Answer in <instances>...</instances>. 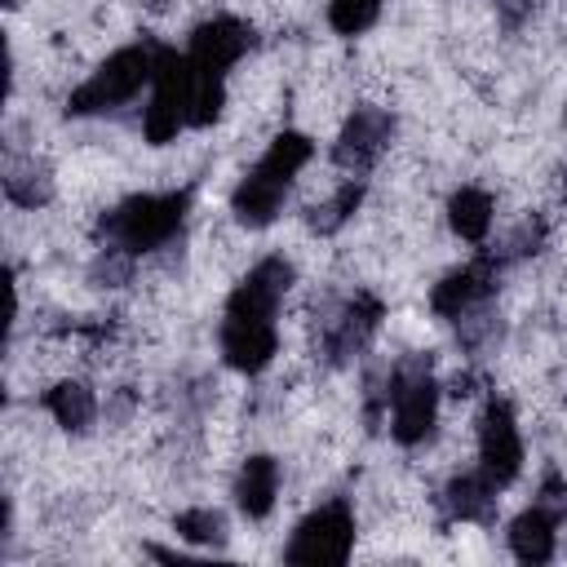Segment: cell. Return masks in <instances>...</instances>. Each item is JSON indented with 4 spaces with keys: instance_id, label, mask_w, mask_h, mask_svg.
Listing matches in <instances>:
<instances>
[{
    "instance_id": "cell-1",
    "label": "cell",
    "mask_w": 567,
    "mask_h": 567,
    "mask_svg": "<svg viewBox=\"0 0 567 567\" xmlns=\"http://www.w3.org/2000/svg\"><path fill=\"white\" fill-rule=\"evenodd\" d=\"M310 137L306 133H279L275 142H270V151L252 164V173L235 186V195H230V208H235V217L244 221V226H270L275 221V213H279V204H284V195H288V186H292V177L301 173V164L310 159Z\"/></svg>"
},
{
    "instance_id": "cell-2",
    "label": "cell",
    "mask_w": 567,
    "mask_h": 567,
    "mask_svg": "<svg viewBox=\"0 0 567 567\" xmlns=\"http://www.w3.org/2000/svg\"><path fill=\"white\" fill-rule=\"evenodd\" d=\"M186 204H190L186 190L133 195V199L115 204V208L102 217V239H106V248H120V252H128V257L151 252V248L168 244V239L182 230Z\"/></svg>"
},
{
    "instance_id": "cell-3",
    "label": "cell",
    "mask_w": 567,
    "mask_h": 567,
    "mask_svg": "<svg viewBox=\"0 0 567 567\" xmlns=\"http://www.w3.org/2000/svg\"><path fill=\"white\" fill-rule=\"evenodd\" d=\"M155 58L159 49L155 44H128V49H115L66 102L71 115H97V111H115L124 106L133 93H142V84L155 80Z\"/></svg>"
},
{
    "instance_id": "cell-4",
    "label": "cell",
    "mask_w": 567,
    "mask_h": 567,
    "mask_svg": "<svg viewBox=\"0 0 567 567\" xmlns=\"http://www.w3.org/2000/svg\"><path fill=\"white\" fill-rule=\"evenodd\" d=\"M195 97H199V84H195L190 58H177L173 49H159L155 80H151V102H146V120H142L146 137L168 142L177 128L195 124Z\"/></svg>"
},
{
    "instance_id": "cell-5",
    "label": "cell",
    "mask_w": 567,
    "mask_h": 567,
    "mask_svg": "<svg viewBox=\"0 0 567 567\" xmlns=\"http://www.w3.org/2000/svg\"><path fill=\"white\" fill-rule=\"evenodd\" d=\"M390 430L399 443H421L434 434L439 416V385L425 363H399L390 372Z\"/></svg>"
},
{
    "instance_id": "cell-6",
    "label": "cell",
    "mask_w": 567,
    "mask_h": 567,
    "mask_svg": "<svg viewBox=\"0 0 567 567\" xmlns=\"http://www.w3.org/2000/svg\"><path fill=\"white\" fill-rule=\"evenodd\" d=\"M350 545H354V514L346 501H328L310 518L297 523L284 558L288 563H315V567L319 563H346Z\"/></svg>"
},
{
    "instance_id": "cell-7",
    "label": "cell",
    "mask_w": 567,
    "mask_h": 567,
    "mask_svg": "<svg viewBox=\"0 0 567 567\" xmlns=\"http://www.w3.org/2000/svg\"><path fill=\"white\" fill-rule=\"evenodd\" d=\"M292 284V266L284 257H266L257 261L244 284L230 292L226 301V323H257V328H275V315H279V301Z\"/></svg>"
},
{
    "instance_id": "cell-8",
    "label": "cell",
    "mask_w": 567,
    "mask_h": 567,
    "mask_svg": "<svg viewBox=\"0 0 567 567\" xmlns=\"http://www.w3.org/2000/svg\"><path fill=\"white\" fill-rule=\"evenodd\" d=\"M518 465H523V439H518L514 412H509V403L492 399L478 421V474L492 487H509Z\"/></svg>"
},
{
    "instance_id": "cell-9",
    "label": "cell",
    "mask_w": 567,
    "mask_h": 567,
    "mask_svg": "<svg viewBox=\"0 0 567 567\" xmlns=\"http://www.w3.org/2000/svg\"><path fill=\"white\" fill-rule=\"evenodd\" d=\"M252 44V31L239 18H208L204 27H195L190 35V66L204 84H226V71L244 58V49Z\"/></svg>"
},
{
    "instance_id": "cell-10",
    "label": "cell",
    "mask_w": 567,
    "mask_h": 567,
    "mask_svg": "<svg viewBox=\"0 0 567 567\" xmlns=\"http://www.w3.org/2000/svg\"><path fill=\"white\" fill-rule=\"evenodd\" d=\"M390 133H394V120H390L381 106H359V111L346 120V128H341V137H337V146H332V159H337L341 168H350V173H368V168L377 164V155L385 151Z\"/></svg>"
},
{
    "instance_id": "cell-11",
    "label": "cell",
    "mask_w": 567,
    "mask_h": 567,
    "mask_svg": "<svg viewBox=\"0 0 567 567\" xmlns=\"http://www.w3.org/2000/svg\"><path fill=\"white\" fill-rule=\"evenodd\" d=\"M492 288H496V257H478V261L452 270L443 284H434L430 306L443 319H465V315L483 310V301L492 297Z\"/></svg>"
},
{
    "instance_id": "cell-12",
    "label": "cell",
    "mask_w": 567,
    "mask_h": 567,
    "mask_svg": "<svg viewBox=\"0 0 567 567\" xmlns=\"http://www.w3.org/2000/svg\"><path fill=\"white\" fill-rule=\"evenodd\" d=\"M377 323H381V301L372 292H354V301L332 319V328L323 337L328 359L332 363H346L350 354H359L368 346V337L377 332Z\"/></svg>"
},
{
    "instance_id": "cell-13",
    "label": "cell",
    "mask_w": 567,
    "mask_h": 567,
    "mask_svg": "<svg viewBox=\"0 0 567 567\" xmlns=\"http://www.w3.org/2000/svg\"><path fill=\"white\" fill-rule=\"evenodd\" d=\"M563 518L545 501H536L532 509H523L509 523V549H514V558L518 563H549L554 558V527Z\"/></svg>"
},
{
    "instance_id": "cell-14",
    "label": "cell",
    "mask_w": 567,
    "mask_h": 567,
    "mask_svg": "<svg viewBox=\"0 0 567 567\" xmlns=\"http://www.w3.org/2000/svg\"><path fill=\"white\" fill-rule=\"evenodd\" d=\"M275 492H279V465L270 456H248L235 478V505L248 518H266L275 505Z\"/></svg>"
},
{
    "instance_id": "cell-15",
    "label": "cell",
    "mask_w": 567,
    "mask_h": 567,
    "mask_svg": "<svg viewBox=\"0 0 567 567\" xmlns=\"http://www.w3.org/2000/svg\"><path fill=\"white\" fill-rule=\"evenodd\" d=\"M496 492H501V487H492V483H487L478 470H470V474H461V478H452V483H447L443 505H447V514H452V518L483 523V518H492Z\"/></svg>"
},
{
    "instance_id": "cell-16",
    "label": "cell",
    "mask_w": 567,
    "mask_h": 567,
    "mask_svg": "<svg viewBox=\"0 0 567 567\" xmlns=\"http://www.w3.org/2000/svg\"><path fill=\"white\" fill-rule=\"evenodd\" d=\"M447 217H452V230L470 244H478L487 230H492V195L478 190V186H461L447 204Z\"/></svg>"
},
{
    "instance_id": "cell-17",
    "label": "cell",
    "mask_w": 567,
    "mask_h": 567,
    "mask_svg": "<svg viewBox=\"0 0 567 567\" xmlns=\"http://www.w3.org/2000/svg\"><path fill=\"white\" fill-rule=\"evenodd\" d=\"M44 408L53 412V421L62 425V430H89L93 425V416H97V403H93V394H89V385H80V381H62V385H53L49 394H44Z\"/></svg>"
},
{
    "instance_id": "cell-18",
    "label": "cell",
    "mask_w": 567,
    "mask_h": 567,
    "mask_svg": "<svg viewBox=\"0 0 567 567\" xmlns=\"http://www.w3.org/2000/svg\"><path fill=\"white\" fill-rule=\"evenodd\" d=\"M4 195H9L13 204H22V208L49 204L53 177H49V168L35 164V159H9V168H4Z\"/></svg>"
},
{
    "instance_id": "cell-19",
    "label": "cell",
    "mask_w": 567,
    "mask_h": 567,
    "mask_svg": "<svg viewBox=\"0 0 567 567\" xmlns=\"http://www.w3.org/2000/svg\"><path fill=\"white\" fill-rule=\"evenodd\" d=\"M173 527H177V536H186V540H195V545H221V540H226V518H221L217 509H208V505L182 509Z\"/></svg>"
},
{
    "instance_id": "cell-20",
    "label": "cell",
    "mask_w": 567,
    "mask_h": 567,
    "mask_svg": "<svg viewBox=\"0 0 567 567\" xmlns=\"http://www.w3.org/2000/svg\"><path fill=\"white\" fill-rule=\"evenodd\" d=\"M359 199H363V182H346L328 204H319V208L310 213V226H315L319 235H332V230L359 208Z\"/></svg>"
},
{
    "instance_id": "cell-21",
    "label": "cell",
    "mask_w": 567,
    "mask_h": 567,
    "mask_svg": "<svg viewBox=\"0 0 567 567\" xmlns=\"http://www.w3.org/2000/svg\"><path fill=\"white\" fill-rule=\"evenodd\" d=\"M381 13V0H332L328 4V22L341 31V35H359L377 22Z\"/></svg>"
},
{
    "instance_id": "cell-22",
    "label": "cell",
    "mask_w": 567,
    "mask_h": 567,
    "mask_svg": "<svg viewBox=\"0 0 567 567\" xmlns=\"http://www.w3.org/2000/svg\"><path fill=\"white\" fill-rule=\"evenodd\" d=\"M536 4H540V0H496V9H501V18H505V27H523V22L536 13Z\"/></svg>"
}]
</instances>
